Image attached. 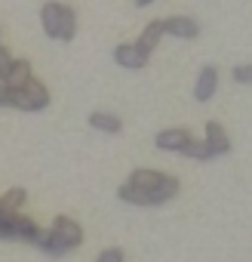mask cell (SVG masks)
<instances>
[{
	"label": "cell",
	"mask_w": 252,
	"mask_h": 262,
	"mask_svg": "<svg viewBox=\"0 0 252 262\" xmlns=\"http://www.w3.org/2000/svg\"><path fill=\"white\" fill-rule=\"evenodd\" d=\"M80 244H83V228L68 216H56L53 228L37 231V237H34V247H40L49 256H65L68 250H74Z\"/></svg>",
	"instance_id": "cell-1"
},
{
	"label": "cell",
	"mask_w": 252,
	"mask_h": 262,
	"mask_svg": "<svg viewBox=\"0 0 252 262\" xmlns=\"http://www.w3.org/2000/svg\"><path fill=\"white\" fill-rule=\"evenodd\" d=\"M49 105V90L40 83V80H28L22 90H10V108H19V111H40Z\"/></svg>",
	"instance_id": "cell-2"
},
{
	"label": "cell",
	"mask_w": 252,
	"mask_h": 262,
	"mask_svg": "<svg viewBox=\"0 0 252 262\" xmlns=\"http://www.w3.org/2000/svg\"><path fill=\"white\" fill-rule=\"evenodd\" d=\"M218 90V68L215 65H203L197 74V86H194V99L197 102H209Z\"/></svg>",
	"instance_id": "cell-3"
},
{
	"label": "cell",
	"mask_w": 252,
	"mask_h": 262,
	"mask_svg": "<svg viewBox=\"0 0 252 262\" xmlns=\"http://www.w3.org/2000/svg\"><path fill=\"white\" fill-rule=\"evenodd\" d=\"M62 13H65V4H59V0H49V4H43V10H40L43 31L53 40H59V31H62Z\"/></svg>",
	"instance_id": "cell-4"
},
{
	"label": "cell",
	"mask_w": 252,
	"mask_h": 262,
	"mask_svg": "<svg viewBox=\"0 0 252 262\" xmlns=\"http://www.w3.org/2000/svg\"><path fill=\"white\" fill-rule=\"evenodd\" d=\"M114 62L123 65V68H130V71H139V68L148 65V56H145L136 43H120V47L114 50Z\"/></svg>",
	"instance_id": "cell-5"
},
{
	"label": "cell",
	"mask_w": 252,
	"mask_h": 262,
	"mask_svg": "<svg viewBox=\"0 0 252 262\" xmlns=\"http://www.w3.org/2000/svg\"><path fill=\"white\" fill-rule=\"evenodd\" d=\"M154 142H157L160 151H182L191 142V133H188V129H182V126H172V129H160Z\"/></svg>",
	"instance_id": "cell-6"
},
{
	"label": "cell",
	"mask_w": 252,
	"mask_h": 262,
	"mask_svg": "<svg viewBox=\"0 0 252 262\" xmlns=\"http://www.w3.org/2000/svg\"><path fill=\"white\" fill-rule=\"evenodd\" d=\"M206 145H209L212 158H221V155L231 151V139H228L224 126H221L218 120H209V123H206Z\"/></svg>",
	"instance_id": "cell-7"
},
{
	"label": "cell",
	"mask_w": 252,
	"mask_h": 262,
	"mask_svg": "<svg viewBox=\"0 0 252 262\" xmlns=\"http://www.w3.org/2000/svg\"><path fill=\"white\" fill-rule=\"evenodd\" d=\"M163 28H166V34H172V37H182V40H194V37L200 34V25H197L194 19H188V16L166 19V22H163Z\"/></svg>",
	"instance_id": "cell-8"
},
{
	"label": "cell",
	"mask_w": 252,
	"mask_h": 262,
	"mask_svg": "<svg viewBox=\"0 0 252 262\" xmlns=\"http://www.w3.org/2000/svg\"><path fill=\"white\" fill-rule=\"evenodd\" d=\"M4 80H7L10 90H22V86L31 80V62H28V59H13V65L7 68Z\"/></svg>",
	"instance_id": "cell-9"
},
{
	"label": "cell",
	"mask_w": 252,
	"mask_h": 262,
	"mask_svg": "<svg viewBox=\"0 0 252 262\" xmlns=\"http://www.w3.org/2000/svg\"><path fill=\"white\" fill-rule=\"evenodd\" d=\"M89 126L98 129V133H120L123 129V120L111 111H92L89 114Z\"/></svg>",
	"instance_id": "cell-10"
},
{
	"label": "cell",
	"mask_w": 252,
	"mask_h": 262,
	"mask_svg": "<svg viewBox=\"0 0 252 262\" xmlns=\"http://www.w3.org/2000/svg\"><path fill=\"white\" fill-rule=\"evenodd\" d=\"M163 34H166L163 22H151V25H148V28L142 31V37H139V43H136V47H139V50H142L145 56H151V53L157 50V43L163 40Z\"/></svg>",
	"instance_id": "cell-11"
},
{
	"label": "cell",
	"mask_w": 252,
	"mask_h": 262,
	"mask_svg": "<svg viewBox=\"0 0 252 262\" xmlns=\"http://www.w3.org/2000/svg\"><path fill=\"white\" fill-rule=\"evenodd\" d=\"M163 173H157V170H136L133 176H130V185L133 188H142V191H154V188H160L163 185Z\"/></svg>",
	"instance_id": "cell-12"
},
{
	"label": "cell",
	"mask_w": 252,
	"mask_h": 262,
	"mask_svg": "<svg viewBox=\"0 0 252 262\" xmlns=\"http://www.w3.org/2000/svg\"><path fill=\"white\" fill-rule=\"evenodd\" d=\"M182 155H188V158H194V161H209V158H212L206 139H194V136H191V142L182 148Z\"/></svg>",
	"instance_id": "cell-13"
},
{
	"label": "cell",
	"mask_w": 252,
	"mask_h": 262,
	"mask_svg": "<svg viewBox=\"0 0 252 262\" xmlns=\"http://www.w3.org/2000/svg\"><path fill=\"white\" fill-rule=\"evenodd\" d=\"M74 31H77V16H74V10L71 7H65V13H62V31H59V40H74Z\"/></svg>",
	"instance_id": "cell-14"
},
{
	"label": "cell",
	"mask_w": 252,
	"mask_h": 262,
	"mask_svg": "<svg viewBox=\"0 0 252 262\" xmlns=\"http://www.w3.org/2000/svg\"><path fill=\"white\" fill-rule=\"evenodd\" d=\"M231 77H234L237 83H252V65H237V68L231 71Z\"/></svg>",
	"instance_id": "cell-15"
},
{
	"label": "cell",
	"mask_w": 252,
	"mask_h": 262,
	"mask_svg": "<svg viewBox=\"0 0 252 262\" xmlns=\"http://www.w3.org/2000/svg\"><path fill=\"white\" fill-rule=\"evenodd\" d=\"M95 262H123V250H120V247H108V250L98 253Z\"/></svg>",
	"instance_id": "cell-16"
},
{
	"label": "cell",
	"mask_w": 252,
	"mask_h": 262,
	"mask_svg": "<svg viewBox=\"0 0 252 262\" xmlns=\"http://www.w3.org/2000/svg\"><path fill=\"white\" fill-rule=\"evenodd\" d=\"M13 65V56H10V50L7 47H0V77L7 74V68Z\"/></svg>",
	"instance_id": "cell-17"
},
{
	"label": "cell",
	"mask_w": 252,
	"mask_h": 262,
	"mask_svg": "<svg viewBox=\"0 0 252 262\" xmlns=\"http://www.w3.org/2000/svg\"><path fill=\"white\" fill-rule=\"evenodd\" d=\"M0 105H10V86L4 77H0Z\"/></svg>",
	"instance_id": "cell-18"
},
{
	"label": "cell",
	"mask_w": 252,
	"mask_h": 262,
	"mask_svg": "<svg viewBox=\"0 0 252 262\" xmlns=\"http://www.w3.org/2000/svg\"><path fill=\"white\" fill-rule=\"evenodd\" d=\"M154 0H136V7H151Z\"/></svg>",
	"instance_id": "cell-19"
}]
</instances>
